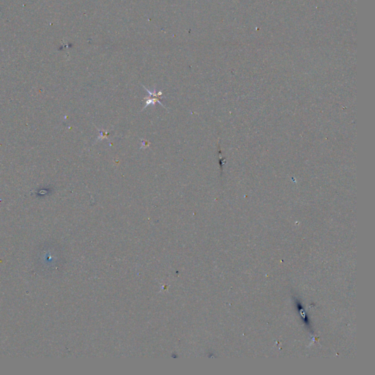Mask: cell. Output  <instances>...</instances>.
Segmentation results:
<instances>
[{"mask_svg":"<svg viewBox=\"0 0 375 375\" xmlns=\"http://www.w3.org/2000/svg\"><path fill=\"white\" fill-rule=\"evenodd\" d=\"M142 146L141 147L140 149H143V148H144H144L148 147H150V143L148 142V141L142 140Z\"/></svg>","mask_w":375,"mask_h":375,"instance_id":"3","label":"cell"},{"mask_svg":"<svg viewBox=\"0 0 375 375\" xmlns=\"http://www.w3.org/2000/svg\"><path fill=\"white\" fill-rule=\"evenodd\" d=\"M144 101H145V103H145V105H144V107H143L142 111H144V109H145L147 106H151V105L152 106H155V103H158L159 104L162 106L163 107H164V106H163L162 103H161V101H160V99H159V98H152L151 96H148V97L144 98Z\"/></svg>","mask_w":375,"mask_h":375,"instance_id":"1","label":"cell"},{"mask_svg":"<svg viewBox=\"0 0 375 375\" xmlns=\"http://www.w3.org/2000/svg\"><path fill=\"white\" fill-rule=\"evenodd\" d=\"M97 129L98 130V131H99L100 135H99V136L98 137L97 140H96V141L103 140V139H108L107 137L109 136V133H110L109 132V131H104V130H103V131H101V130H100L99 128H97Z\"/></svg>","mask_w":375,"mask_h":375,"instance_id":"2","label":"cell"}]
</instances>
